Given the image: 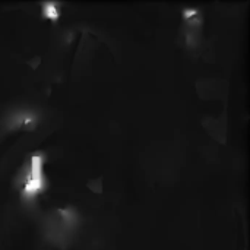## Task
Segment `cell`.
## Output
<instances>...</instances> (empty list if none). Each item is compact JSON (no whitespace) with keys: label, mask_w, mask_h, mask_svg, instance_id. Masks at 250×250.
<instances>
[{"label":"cell","mask_w":250,"mask_h":250,"mask_svg":"<svg viewBox=\"0 0 250 250\" xmlns=\"http://www.w3.org/2000/svg\"><path fill=\"white\" fill-rule=\"evenodd\" d=\"M78 227V215L73 209H56L44 220V236L56 246H66Z\"/></svg>","instance_id":"1"},{"label":"cell","mask_w":250,"mask_h":250,"mask_svg":"<svg viewBox=\"0 0 250 250\" xmlns=\"http://www.w3.org/2000/svg\"><path fill=\"white\" fill-rule=\"evenodd\" d=\"M18 186L23 199L26 201H34V198L44 190L45 177L42 173V155L34 154L29 157L28 163L21 171Z\"/></svg>","instance_id":"2"},{"label":"cell","mask_w":250,"mask_h":250,"mask_svg":"<svg viewBox=\"0 0 250 250\" xmlns=\"http://www.w3.org/2000/svg\"><path fill=\"white\" fill-rule=\"evenodd\" d=\"M204 16L199 10L188 9L183 13V31L189 47H196L202 38Z\"/></svg>","instance_id":"3"},{"label":"cell","mask_w":250,"mask_h":250,"mask_svg":"<svg viewBox=\"0 0 250 250\" xmlns=\"http://www.w3.org/2000/svg\"><path fill=\"white\" fill-rule=\"evenodd\" d=\"M37 125V117L29 111H16L9 116L7 127L9 129H34Z\"/></svg>","instance_id":"4"}]
</instances>
